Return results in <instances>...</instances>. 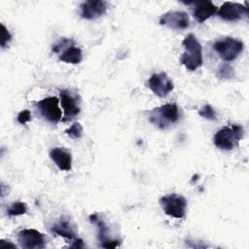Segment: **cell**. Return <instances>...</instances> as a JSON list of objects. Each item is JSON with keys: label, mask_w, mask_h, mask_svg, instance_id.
Masks as SVG:
<instances>
[{"label": "cell", "mask_w": 249, "mask_h": 249, "mask_svg": "<svg viewBox=\"0 0 249 249\" xmlns=\"http://www.w3.org/2000/svg\"><path fill=\"white\" fill-rule=\"evenodd\" d=\"M185 52L182 53L180 62L189 71H195L202 65V49L201 45L194 34H189L182 42Z\"/></svg>", "instance_id": "6da1fadb"}, {"label": "cell", "mask_w": 249, "mask_h": 249, "mask_svg": "<svg viewBox=\"0 0 249 249\" xmlns=\"http://www.w3.org/2000/svg\"><path fill=\"white\" fill-rule=\"evenodd\" d=\"M179 107L175 103H167L149 111L148 118L151 124L160 129H166L179 120Z\"/></svg>", "instance_id": "7a4b0ae2"}, {"label": "cell", "mask_w": 249, "mask_h": 249, "mask_svg": "<svg viewBox=\"0 0 249 249\" xmlns=\"http://www.w3.org/2000/svg\"><path fill=\"white\" fill-rule=\"evenodd\" d=\"M242 137L243 127L238 124H231L220 128L215 133L213 142L218 149L230 151L238 146Z\"/></svg>", "instance_id": "3957f363"}, {"label": "cell", "mask_w": 249, "mask_h": 249, "mask_svg": "<svg viewBox=\"0 0 249 249\" xmlns=\"http://www.w3.org/2000/svg\"><path fill=\"white\" fill-rule=\"evenodd\" d=\"M213 48L224 61L230 62L234 60L243 51L244 44L238 39L226 37L220 41L215 42Z\"/></svg>", "instance_id": "277c9868"}, {"label": "cell", "mask_w": 249, "mask_h": 249, "mask_svg": "<svg viewBox=\"0 0 249 249\" xmlns=\"http://www.w3.org/2000/svg\"><path fill=\"white\" fill-rule=\"evenodd\" d=\"M159 202L166 215L178 219L185 217L187 200L183 196L178 194H169L161 196Z\"/></svg>", "instance_id": "5b68a950"}, {"label": "cell", "mask_w": 249, "mask_h": 249, "mask_svg": "<svg viewBox=\"0 0 249 249\" xmlns=\"http://www.w3.org/2000/svg\"><path fill=\"white\" fill-rule=\"evenodd\" d=\"M59 100L55 96L46 97L39 100L35 106L39 111L40 115L49 123L56 124L61 120V109L58 106Z\"/></svg>", "instance_id": "8992f818"}, {"label": "cell", "mask_w": 249, "mask_h": 249, "mask_svg": "<svg viewBox=\"0 0 249 249\" xmlns=\"http://www.w3.org/2000/svg\"><path fill=\"white\" fill-rule=\"evenodd\" d=\"M17 238L21 248L41 249L46 246L44 234L35 229H24L18 231Z\"/></svg>", "instance_id": "52a82bcc"}, {"label": "cell", "mask_w": 249, "mask_h": 249, "mask_svg": "<svg viewBox=\"0 0 249 249\" xmlns=\"http://www.w3.org/2000/svg\"><path fill=\"white\" fill-rule=\"evenodd\" d=\"M147 87L159 97H165L174 89L172 81L165 72L153 74L148 80Z\"/></svg>", "instance_id": "ba28073f"}, {"label": "cell", "mask_w": 249, "mask_h": 249, "mask_svg": "<svg viewBox=\"0 0 249 249\" xmlns=\"http://www.w3.org/2000/svg\"><path fill=\"white\" fill-rule=\"evenodd\" d=\"M217 15L226 21H236L248 16V8L240 3L225 2L217 11Z\"/></svg>", "instance_id": "9c48e42d"}, {"label": "cell", "mask_w": 249, "mask_h": 249, "mask_svg": "<svg viewBox=\"0 0 249 249\" xmlns=\"http://www.w3.org/2000/svg\"><path fill=\"white\" fill-rule=\"evenodd\" d=\"M160 24L176 30L186 29L190 25V18L185 12L169 11L160 17Z\"/></svg>", "instance_id": "30bf717a"}, {"label": "cell", "mask_w": 249, "mask_h": 249, "mask_svg": "<svg viewBox=\"0 0 249 249\" xmlns=\"http://www.w3.org/2000/svg\"><path fill=\"white\" fill-rule=\"evenodd\" d=\"M81 17L85 19H94L103 16L107 11V2L103 0H89L80 6Z\"/></svg>", "instance_id": "8fae6325"}, {"label": "cell", "mask_w": 249, "mask_h": 249, "mask_svg": "<svg viewBox=\"0 0 249 249\" xmlns=\"http://www.w3.org/2000/svg\"><path fill=\"white\" fill-rule=\"evenodd\" d=\"M185 4H193L194 18L198 22H203L217 13V7L211 1H193L185 2Z\"/></svg>", "instance_id": "7c38bea8"}, {"label": "cell", "mask_w": 249, "mask_h": 249, "mask_svg": "<svg viewBox=\"0 0 249 249\" xmlns=\"http://www.w3.org/2000/svg\"><path fill=\"white\" fill-rule=\"evenodd\" d=\"M49 155L52 160L60 170L69 171L72 168V155L67 149L55 147L51 149Z\"/></svg>", "instance_id": "4fadbf2b"}, {"label": "cell", "mask_w": 249, "mask_h": 249, "mask_svg": "<svg viewBox=\"0 0 249 249\" xmlns=\"http://www.w3.org/2000/svg\"><path fill=\"white\" fill-rule=\"evenodd\" d=\"M91 223L95 224L98 229V239L100 241V246L104 248H115L119 246V240L111 239L108 236V227L105 223L97 216V214H92L89 216Z\"/></svg>", "instance_id": "5bb4252c"}, {"label": "cell", "mask_w": 249, "mask_h": 249, "mask_svg": "<svg viewBox=\"0 0 249 249\" xmlns=\"http://www.w3.org/2000/svg\"><path fill=\"white\" fill-rule=\"evenodd\" d=\"M83 59V53L82 50L78 47H75L72 40L67 39L65 42L62 52L59 54V60L65 63L77 64L80 63Z\"/></svg>", "instance_id": "9a60e30c"}, {"label": "cell", "mask_w": 249, "mask_h": 249, "mask_svg": "<svg viewBox=\"0 0 249 249\" xmlns=\"http://www.w3.org/2000/svg\"><path fill=\"white\" fill-rule=\"evenodd\" d=\"M51 231L53 234L62 236L69 240H73L75 238V228L68 217H61L58 222L52 226Z\"/></svg>", "instance_id": "2e32d148"}, {"label": "cell", "mask_w": 249, "mask_h": 249, "mask_svg": "<svg viewBox=\"0 0 249 249\" xmlns=\"http://www.w3.org/2000/svg\"><path fill=\"white\" fill-rule=\"evenodd\" d=\"M60 102L64 112L65 120L71 119L80 113V107L77 104L76 99L68 90L64 89L60 91Z\"/></svg>", "instance_id": "e0dca14e"}, {"label": "cell", "mask_w": 249, "mask_h": 249, "mask_svg": "<svg viewBox=\"0 0 249 249\" xmlns=\"http://www.w3.org/2000/svg\"><path fill=\"white\" fill-rule=\"evenodd\" d=\"M27 212V206L22 201H16L12 205L8 207L7 213L10 217H16L19 215H23Z\"/></svg>", "instance_id": "ac0fdd59"}, {"label": "cell", "mask_w": 249, "mask_h": 249, "mask_svg": "<svg viewBox=\"0 0 249 249\" xmlns=\"http://www.w3.org/2000/svg\"><path fill=\"white\" fill-rule=\"evenodd\" d=\"M65 133L72 138H81L83 134V126L80 123H74L65 130Z\"/></svg>", "instance_id": "d6986e66"}, {"label": "cell", "mask_w": 249, "mask_h": 249, "mask_svg": "<svg viewBox=\"0 0 249 249\" xmlns=\"http://www.w3.org/2000/svg\"><path fill=\"white\" fill-rule=\"evenodd\" d=\"M198 115L204 119L210 120V121H215L217 119L216 117V113L213 109V107L209 104L204 105L199 111H198Z\"/></svg>", "instance_id": "ffe728a7"}, {"label": "cell", "mask_w": 249, "mask_h": 249, "mask_svg": "<svg viewBox=\"0 0 249 249\" xmlns=\"http://www.w3.org/2000/svg\"><path fill=\"white\" fill-rule=\"evenodd\" d=\"M218 76L221 79H230V78H231L233 76L232 67L228 63L223 64L221 66V68L219 69V71H218Z\"/></svg>", "instance_id": "44dd1931"}, {"label": "cell", "mask_w": 249, "mask_h": 249, "mask_svg": "<svg viewBox=\"0 0 249 249\" xmlns=\"http://www.w3.org/2000/svg\"><path fill=\"white\" fill-rule=\"evenodd\" d=\"M12 35L9 32V30L6 28V26L1 23V39H0V45L2 48H6L8 43L11 41Z\"/></svg>", "instance_id": "7402d4cb"}, {"label": "cell", "mask_w": 249, "mask_h": 249, "mask_svg": "<svg viewBox=\"0 0 249 249\" xmlns=\"http://www.w3.org/2000/svg\"><path fill=\"white\" fill-rule=\"evenodd\" d=\"M17 119L20 124H24L31 121V112L29 110H22L18 113Z\"/></svg>", "instance_id": "603a6c76"}, {"label": "cell", "mask_w": 249, "mask_h": 249, "mask_svg": "<svg viewBox=\"0 0 249 249\" xmlns=\"http://www.w3.org/2000/svg\"><path fill=\"white\" fill-rule=\"evenodd\" d=\"M71 248H84L85 245H84V242L82 239L80 238H74V241H73V244L70 246Z\"/></svg>", "instance_id": "cb8c5ba5"}, {"label": "cell", "mask_w": 249, "mask_h": 249, "mask_svg": "<svg viewBox=\"0 0 249 249\" xmlns=\"http://www.w3.org/2000/svg\"><path fill=\"white\" fill-rule=\"evenodd\" d=\"M0 247H3V248H7V247H10V248H17V246L11 242H6L5 240H0Z\"/></svg>", "instance_id": "d4e9b609"}]
</instances>
